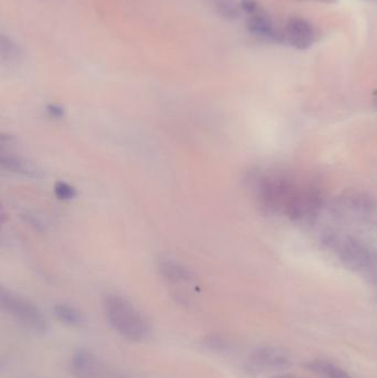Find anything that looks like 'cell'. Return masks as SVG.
<instances>
[{"label": "cell", "mask_w": 377, "mask_h": 378, "mask_svg": "<svg viewBox=\"0 0 377 378\" xmlns=\"http://www.w3.org/2000/svg\"><path fill=\"white\" fill-rule=\"evenodd\" d=\"M250 183L258 204L268 213L295 221L310 220L323 206V197L316 187L300 184L286 175L254 174Z\"/></svg>", "instance_id": "obj_1"}, {"label": "cell", "mask_w": 377, "mask_h": 378, "mask_svg": "<svg viewBox=\"0 0 377 378\" xmlns=\"http://www.w3.org/2000/svg\"><path fill=\"white\" fill-rule=\"evenodd\" d=\"M324 248L352 271L369 277L377 269V251L372 245L351 234L329 232L322 238Z\"/></svg>", "instance_id": "obj_2"}, {"label": "cell", "mask_w": 377, "mask_h": 378, "mask_svg": "<svg viewBox=\"0 0 377 378\" xmlns=\"http://www.w3.org/2000/svg\"><path fill=\"white\" fill-rule=\"evenodd\" d=\"M105 312L113 330L128 341L139 343L150 336V323L128 298L109 294L105 298Z\"/></svg>", "instance_id": "obj_3"}, {"label": "cell", "mask_w": 377, "mask_h": 378, "mask_svg": "<svg viewBox=\"0 0 377 378\" xmlns=\"http://www.w3.org/2000/svg\"><path fill=\"white\" fill-rule=\"evenodd\" d=\"M0 305L6 313L33 333L46 334L49 323L43 312L35 304L7 289H0Z\"/></svg>", "instance_id": "obj_4"}, {"label": "cell", "mask_w": 377, "mask_h": 378, "mask_svg": "<svg viewBox=\"0 0 377 378\" xmlns=\"http://www.w3.org/2000/svg\"><path fill=\"white\" fill-rule=\"evenodd\" d=\"M70 370L75 378H124L118 370L86 349H79L73 353Z\"/></svg>", "instance_id": "obj_5"}, {"label": "cell", "mask_w": 377, "mask_h": 378, "mask_svg": "<svg viewBox=\"0 0 377 378\" xmlns=\"http://www.w3.org/2000/svg\"><path fill=\"white\" fill-rule=\"evenodd\" d=\"M249 364L254 370H286L291 366V358L284 349L263 347L252 351Z\"/></svg>", "instance_id": "obj_6"}, {"label": "cell", "mask_w": 377, "mask_h": 378, "mask_svg": "<svg viewBox=\"0 0 377 378\" xmlns=\"http://www.w3.org/2000/svg\"><path fill=\"white\" fill-rule=\"evenodd\" d=\"M375 211V203L367 195L360 192L341 196L335 200L333 211L341 216L363 217L371 215Z\"/></svg>", "instance_id": "obj_7"}, {"label": "cell", "mask_w": 377, "mask_h": 378, "mask_svg": "<svg viewBox=\"0 0 377 378\" xmlns=\"http://www.w3.org/2000/svg\"><path fill=\"white\" fill-rule=\"evenodd\" d=\"M286 43L298 50H307L316 43V31L312 24L302 18H291L284 30Z\"/></svg>", "instance_id": "obj_8"}, {"label": "cell", "mask_w": 377, "mask_h": 378, "mask_svg": "<svg viewBox=\"0 0 377 378\" xmlns=\"http://www.w3.org/2000/svg\"><path fill=\"white\" fill-rule=\"evenodd\" d=\"M0 164L7 171L19 174L24 177H29V179L43 177V169L37 164L14 153L1 152Z\"/></svg>", "instance_id": "obj_9"}, {"label": "cell", "mask_w": 377, "mask_h": 378, "mask_svg": "<svg viewBox=\"0 0 377 378\" xmlns=\"http://www.w3.org/2000/svg\"><path fill=\"white\" fill-rule=\"evenodd\" d=\"M248 28L254 35L266 38L268 40L277 43H286L284 32L277 31L270 19L265 15H256L252 17V19L249 20Z\"/></svg>", "instance_id": "obj_10"}, {"label": "cell", "mask_w": 377, "mask_h": 378, "mask_svg": "<svg viewBox=\"0 0 377 378\" xmlns=\"http://www.w3.org/2000/svg\"><path fill=\"white\" fill-rule=\"evenodd\" d=\"M157 268L162 277L171 282H190L193 280V275L187 268L171 260H161Z\"/></svg>", "instance_id": "obj_11"}, {"label": "cell", "mask_w": 377, "mask_h": 378, "mask_svg": "<svg viewBox=\"0 0 377 378\" xmlns=\"http://www.w3.org/2000/svg\"><path fill=\"white\" fill-rule=\"evenodd\" d=\"M305 368L313 373L325 376L327 378H353L343 368H339L333 363L323 360H314L305 364Z\"/></svg>", "instance_id": "obj_12"}, {"label": "cell", "mask_w": 377, "mask_h": 378, "mask_svg": "<svg viewBox=\"0 0 377 378\" xmlns=\"http://www.w3.org/2000/svg\"><path fill=\"white\" fill-rule=\"evenodd\" d=\"M54 315L60 322L70 325V326H79L83 324L84 317L79 310L68 304H56L54 308Z\"/></svg>", "instance_id": "obj_13"}, {"label": "cell", "mask_w": 377, "mask_h": 378, "mask_svg": "<svg viewBox=\"0 0 377 378\" xmlns=\"http://www.w3.org/2000/svg\"><path fill=\"white\" fill-rule=\"evenodd\" d=\"M56 197L62 200H70L77 196V189L65 181H58L54 186Z\"/></svg>", "instance_id": "obj_14"}, {"label": "cell", "mask_w": 377, "mask_h": 378, "mask_svg": "<svg viewBox=\"0 0 377 378\" xmlns=\"http://www.w3.org/2000/svg\"><path fill=\"white\" fill-rule=\"evenodd\" d=\"M205 345L215 351H225L228 347L225 338L218 335H209L205 338Z\"/></svg>", "instance_id": "obj_15"}, {"label": "cell", "mask_w": 377, "mask_h": 378, "mask_svg": "<svg viewBox=\"0 0 377 378\" xmlns=\"http://www.w3.org/2000/svg\"><path fill=\"white\" fill-rule=\"evenodd\" d=\"M243 8L247 13H254L256 8H257V3H256V0H244L243 1Z\"/></svg>", "instance_id": "obj_16"}, {"label": "cell", "mask_w": 377, "mask_h": 378, "mask_svg": "<svg viewBox=\"0 0 377 378\" xmlns=\"http://www.w3.org/2000/svg\"><path fill=\"white\" fill-rule=\"evenodd\" d=\"M49 112H50L51 116L54 117H61L63 115V111H62L61 107H56V105L49 107Z\"/></svg>", "instance_id": "obj_17"}, {"label": "cell", "mask_w": 377, "mask_h": 378, "mask_svg": "<svg viewBox=\"0 0 377 378\" xmlns=\"http://www.w3.org/2000/svg\"><path fill=\"white\" fill-rule=\"evenodd\" d=\"M369 281L374 283L375 285H377V269L373 272L372 275H369Z\"/></svg>", "instance_id": "obj_18"}, {"label": "cell", "mask_w": 377, "mask_h": 378, "mask_svg": "<svg viewBox=\"0 0 377 378\" xmlns=\"http://www.w3.org/2000/svg\"><path fill=\"white\" fill-rule=\"evenodd\" d=\"M272 378H298L295 376L290 375V374H281V375L273 376Z\"/></svg>", "instance_id": "obj_19"}, {"label": "cell", "mask_w": 377, "mask_h": 378, "mask_svg": "<svg viewBox=\"0 0 377 378\" xmlns=\"http://www.w3.org/2000/svg\"><path fill=\"white\" fill-rule=\"evenodd\" d=\"M374 103H375V107H377V94H376V96H375Z\"/></svg>", "instance_id": "obj_20"}, {"label": "cell", "mask_w": 377, "mask_h": 378, "mask_svg": "<svg viewBox=\"0 0 377 378\" xmlns=\"http://www.w3.org/2000/svg\"><path fill=\"white\" fill-rule=\"evenodd\" d=\"M374 1H377V0H374Z\"/></svg>", "instance_id": "obj_21"}]
</instances>
